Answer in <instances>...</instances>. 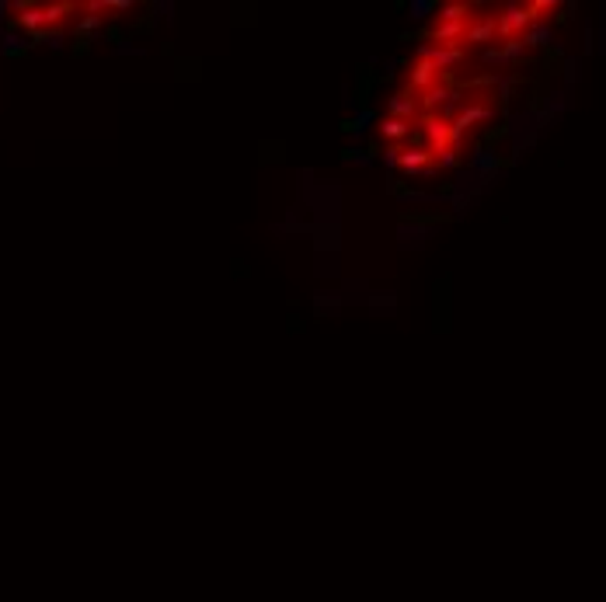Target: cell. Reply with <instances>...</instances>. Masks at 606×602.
I'll use <instances>...</instances> for the list:
<instances>
[{"label": "cell", "instance_id": "6da1fadb", "mask_svg": "<svg viewBox=\"0 0 606 602\" xmlns=\"http://www.w3.org/2000/svg\"><path fill=\"white\" fill-rule=\"evenodd\" d=\"M533 22H537V15H533L530 4H509V8L498 15V46H502V42H512V39H519V35H526Z\"/></svg>", "mask_w": 606, "mask_h": 602}, {"label": "cell", "instance_id": "7a4b0ae2", "mask_svg": "<svg viewBox=\"0 0 606 602\" xmlns=\"http://www.w3.org/2000/svg\"><path fill=\"white\" fill-rule=\"evenodd\" d=\"M415 60H425L439 74H450V70H457L464 63V46H436V42H425V46H418Z\"/></svg>", "mask_w": 606, "mask_h": 602}, {"label": "cell", "instance_id": "3957f363", "mask_svg": "<svg viewBox=\"0 0 606 602\" xmlns=\"http://www.w3.org/2000/svg\"><path fill=\"white\" fill-rule=\"evenodd\" d=\"M387 119H401V122H422V98H415L408 87L404 91H394L387 98Z\"/></svg>", "mask_w": 606, "mask_h": 602}, {"label": "cell", "instance_id": "277c9868", "mask_svg": "<svg viewBox=\"0 0 606 602\" xmlns=\"http://www.w3.org/2000/svg\"><path fill=\"white\" fill-rule=\"evenodd\" d=\"M422 140L429 143V153L439 157L446 153L453 143H450V122L443 115H422Z\"/></svg>", "mask_w": 606, "mask_h": 602}, {"label": "cell", "instance_id": "5b68a950", "mask_svg": "<svg viewBox=\"0 0 606 602\" xmlns=\"http://www.w3.org/2000/svg\"><path fill=\"white\" fill-rule=\"evenodd\" d=\"M439 81H443V74H439L432 63H425V60H415V63L408 67V91H411V94H425V91H432Z\"/></svg>", "mask_w": 606, "mask_h": 602}, {"label": "cell", "instance_id": "8992f818", "mask_svg": "<svg viewBox=\"0 0 606 602\" xmlns=\"http://www.w3.org/2000/svg\"><path fill=\"white\" fill-rule=\"evenodd\" d=\"M464 39H467L470 46H488V42H498V15H481L477 22H470Z\"/></svg>", "mask_w": 606, "mask_h": 602}, {"label": "cell", "instance_id": "52a82bcc", "mask_svg": "<svg viewBox=\"0 0 606 602\" xmlns=\"http://www.w3.org/2000/svg\"><path fill=\"white\" fill-rule=\"evenodd\" d=\"M467 25H470V22H436V25L429 28V39H432L436 46H460L464 35H467Z\"/></svg>", "mask_w": 606, "mask_h": 602}, {"label": "cell", "instance_id": "ba28073f", "mask_svg": "<svg viewBox=\"0 0 606 602\" xmlns=\"http://www.w3.org/2000/svg\"><path fill=\"white\" fill-rule=\"evenodd\" d=\"M470 167H474V174H481L484 181H491V178H495V171L502 167V160H498V153H495V150H474Z\"/></svg>", "mask_w": 606, "mask_h": 602}, {"label": "cell", "instance_id": "9c48e42d", "mask_svg": "<svg viewBox=\"0 0 606 602\" xmlns=\"http://www.w3.org/2000/svg\"><path fill=\"white\" fill-rule=\"evenodd\" d=\"M523 42H526V49H543V46H554V28H550V25H543V22H533V25H530V32L523 35Z\"/></svg>", "mask_w": 606, "mask_h": 602}, {"label": "cell", "instance_id": "30bf717a", "mask_svg": "<svg viewBox=\"0 0 606 602\" xmlns=\"http://www.w3.org/2000/svg\"><path fill=\"white\" fill-rule=\"evenodd\" d=\"M377 133L387 140V143H398V140H408V133H411V126L408 122H401V119H380V126H377Z\"/></svg>", "mask_w": 606, "mask_h": 602}, {"label": "cell", "instance_id": "8fae6325", "mask_svg": "<svg viewBox=\"0 0 606 602\" xmlns=\"http://www.w3.org/2000/svg\"><path fill=\"white\" fill-rule=\"evenodd\" d=\"M467 18H470L467 4H439L436 11V22H467Z\"/></svg>", "mask_w": 606, "mask_h": 602}, {"label": "cell", "instance_id": "7c38bea8", "mask_svg": "<svg viewBox=\"0 0 606 602\" xmlns=\"http://www.w3.org/2000/svg\"><path fill=\"white\" fill-rule=\"evenodd\" d=\"M404 11H408L415 22H425L432 11H439V4H436V0H411V4H404Z\"/></svg>", "mask_w": 606, "mask_h": 602}, {"label": "cell", "instance_id": "4fadbf2b", "mask_svg": "<svg viewBox=\"0 0 606 602\" xmlns=\"http://www.w3.org/2000/svg\"><path fill=\"white\" fill-rule=\"evenodd\" d=\"M373 122H377V112H370V108H366V112H359L352 122H345V129H349L352 136H363L366 129H373Z\"/></svg>", "mask_w": 606, "mask_h": 602}, {"label": "cell", "instance_id": "5bb4252c", "mask_svg": "<svg viewBox=\"0 0 606 602\" xmlns=\"http://www.w3.org/2000/svg\"><path fill=\"white\" fill-rule=\"evenodd\" d=\"M70 11H74V4H67V0H63V4H49V8H42V18H46V25H56V22H63Z\"/></svg>", "mask_w": 606, "mask_h": 602}, {"label": "cell", "instance_id": "9a60e30c", "mask_svg": "<svg viewBox=\"0 0 606 602\" xmlns=\"http://www.w3.org/2000/svg\"><path fill=\"white\" fill-rule=\"evenodd\" d=\"M502 53H505V60H509V63H519V60H523L530 49H526V42H523V39H512V42H502Z\"/></svg>", "mask_w": 606, "mask_h": 602}, {"label": "cell", "instance_id": "2e32d148", "mask_svg": "<svg viewBox=\"0 0 606 602\" xmlns=\"http://www.w3.org/2000/svg\"><path fill=\"white\" fill-rule=\"evenodd\" d=\"M401 153H404V147H401V143H387V147H384V157H380V160H384V164H387V167L394 171V167L401 164Z\"/></svg>", "mask_w": 606, "mask_h": 602}, {"label": "cell", "instance_id": "e0dca14e", "mask_svg": "<svg viewBox=\"0 0 606 602\" xmlns=\"http://www.w3.org/2000/svg\"><path fill=\"white\" fill-rule=\"evenodd\" d=\"M481 63H484V67H509V60H505V53H502V46H495V49H484V56H481Z\"/></svg>", "mask_w": 606, "mask_h": 602}, {"label": "cell", "instance_id": "ac0fdd59", "mask_svg": "<svg viewBox=\"0 0 606 602\" xmlns=\"http://www.w3.org/2000/svg\"><path fill=\"white\" fill-rule=\"evenodd\" d=\"M436 164H439L443 171H450V167H457V164H460V150H457V147H450L446 153H439V157H436Z\"/></svg>", "mask_w": 606, "mask_h": 602}, {"label": "cell", "instance_id": "d6986e66", "mask_svg": "<svg viewBox=\"0 0 606 602\" xmlns=\"http://www.w3.org/2000/svg\"><path fill=\"white\" fill-rule=\"evenodd\" d=\"M564 77H568V81L578 77V63H575V60H564Z\"/></svg>", "mask_w": 606, "mask_h": 602}, {"label": "cell", "instance_id": "ffe728a7", "mask_svg": "<svg viewBox=\"0 0 606 602\" xmlns=\"http://www.w3.org/2000/svg\"><path fill=\"white\" fill-rule=\"evenodd\" d=\"M603 53H606V32H603Z\"/></svg>", "mask_w": 606, "mask_h": 602}]
</instances>
